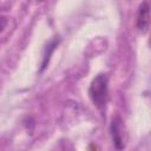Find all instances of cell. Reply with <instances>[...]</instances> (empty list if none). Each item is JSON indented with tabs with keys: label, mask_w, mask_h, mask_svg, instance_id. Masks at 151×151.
Returning <instances> with one entry per match:
<instances>
[{
	"label": "cell",
	"mask_w": 151,
	"mask_h": 151,
	"mask_svg": "<svg viewBox=\"0 0 151 151\" xmlns=\"http://www.w3.org/2000/svg\"><path fill=\"white\" fill-rule=\"evenodd\" d=\"M88 96L99 110L105 107L109 97V78L106 74L99 73L94 77L88 87Z\"/></svg>",
	"instance_id": "cell-1"
},
{
	"label": "cell",
	"mask_w": 151,
	"mask_h": 151,
	"mask_svg": "<svg viewBox=\"0 0 151 151\" xmlns=\"http://www.w3.org/2000/svg\"><path fill=\"white\" fill-rule=\"evenodd\" d=\"M110 131H111V137L116 149L118 150L124 149L126 145V130L123 124V120L119 117H116L112 119Z\"/></svg>",
	"instance_id": "cell-2"
},
{
	"label": "cell",
	"mask_w": 151,
	"mask_h": 151,
	"mask_svg": "<svg viewBox=\"0 0 151 151\" xmlns=\"http://www.w3.org/2000/svg\"><path fill=\"white\" fill-rule=\"evenodd\" d=\"M150 24V7L146 1H144L137 13V27L142 32H146Z\"/></svg>",
	"instance_id": "cell-3"
},
{
	"label": "cell",
	"mask_w": 151,
	"mask_h": 151,
	"mask_svg": "<svg viewBox=\"0 0 151 151\" xmlns=\"http://www.w3.org/2000/svg\"><path fill=\"white\" fill-rule=\"evenodd\" d=\"M57 46V42L55 41H53L51 45H48L47 46V48H46V51H47V54L44 57V63H42V68L44 67H46V63L48 61V58H50V55H51V53L53 52V50H54V47Z\"/></svg>",
	"instance_id": "cell-4"
},
{
	"label": "cell",
	"mask_w": 151,
	"mask_h": 151,
	"mask_svg": "<svg viewBox=\"0 0 151 151\" xmlns=\"http://www.w3.org/2000/svg\"><path fill=\"white\" fill-rule=\"evenodd\" d=\"M7 22H8L7 18H5V17L0 15V32H2V31H4V28L7 26Z\"/></svg>",
	"instance_id": "cell-5"
},
{
	"label": "cell",
	"mask_w": 151,
	"mask_h": 151,
	"mask_svg": "<svg viewBox=\"0 0 151 151\" xmlns=\"http://www.w3.org/2000/svg\"><path fill=\"white\" fill-rule=\"evenodd\" d=\"M35 2H40V1H42V0H34Z\"/></svg>",
	"instance_id": "cell-6"
}]
</instances>
